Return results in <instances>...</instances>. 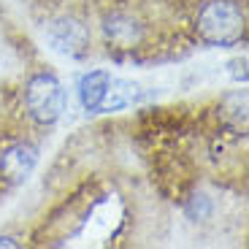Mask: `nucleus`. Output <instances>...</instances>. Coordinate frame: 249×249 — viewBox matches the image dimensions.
<instances>
[{
  "mask_svg": "<svg viewBox=\"0 0 249 249\" xmlns=\"http://www.w3.org/2000/svg\"><path fill=\"white\" fill-rule=\"evenodd\" d=\"M244 14L231 0H212L198 14V33L214 46H233L244 38Z\"/></svg>",
  "mask_w": 249,
  "mask_h": 249,
  "instance_id": "1",
  "label": "nucleus"
},
{
  "mask_svg": "<svg viewBox=\"0 0 249 249\" xmlns=\"http://www.w3.org/2000/svg\"><path fill=\"white\" fill-rule=\"evenodd\" d=\"M27 108L30 114L44 124H52L60 119L62 108H65V92L62 84L49 73H38L27 84Z\"/></svg>",
  "mask_w": 249,
  "mask_h": 249,
  "instance_id": "2",
  "label": "nucleus"
},
{
  "mask_svg": "<svg viewBox=\"0 0 249 249\" xmlns=\"http://www.w3.org/2000/svg\"><path fill=\"white\" fill-rule=\"evenodd\" d=\"M46 38H49L52 49L60 52V54H68V57H81L89 44V36L84 30V25L68 17L54 19L49 25V30H46Z\"/></svg>",
  "mask_w": 249,
  "mask_h": 249,
  "instance_id": "3",
  "label": "nucleus"
},
{
  "mask_svg": "<svg viewBox=\"0 0 249 249\" xmlns=\"http://www.w3.org/2000/svg\"><path fill=\"white\" fill-rule=\"evenodd\" d=\"M138 100H143V89L138 87V84L117 79V76H108L106 89H103V98H100L98 114L119 111V108H127V106H133V103H138Z\"/></svg>",
  "mask_w": 249,
  "mask_h": 249,
  "instance_id": "4",
  "label": "nucleus"
},
{
  "mask_svg": "<svg viewBox=\"0 0 249 249\" xmlns=\"http://www.w3.org/2000/svg\"><path fill=\"white\" fill-rule=\"evenodd\" d=\"M36 162H38V155L30 143H14V146H8V149L3 152L0 168H3V174L11 181H19L36 168Z\"/></svg>",
  "mask_w": 249,
  "mask_h": 249,
  "instance_id": "5",
  "label": "nucleus"
},
{
  "mask_svg": "<svg viewBox=\"0 0 249 249\" xmlns=\"http://www.w3.org/2000/svg\"><path fill=\"white\" fill-rule=\"evenodd\" d=\"M106 71H89L87 76H81L79 81V100H81V106L87 108V111L98 114L100 108V98H103V89H106V81H108Z\"/></svg>",
  "mask_w": 249,
  "mask_h": 249,
  "instance_id": "6",
  "label": "nucleus"
},
{
  "mask_svg": "<svg viewBox=\"0 0 249 249\" xmlns=\"http://www.w3.org/2000/svg\"><path fill=\"white\" fill-rule=\"evenodd\" d=\"M106 36L111 38L114 44L130 46L133 41H138L141 30H138V25L133 22V19H127V17H114V19H108V22H106Z\"/></svg>",
  "mask_w": 249,
  "mask_h": 249,
  "instance_id": "7",
  "label": "nucleus"
}]
</instances>
